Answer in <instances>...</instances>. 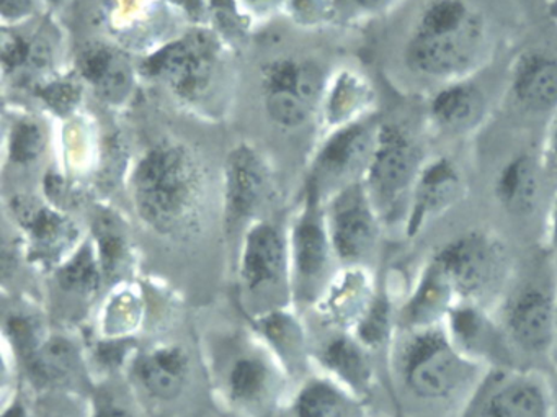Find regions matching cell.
Segmentation results:
<instances>
[{"label":"cell","mask_w":557,"mask_h":417,"mask_svg":"<svg viewBox=\"0 0 557 417\" xmlns=\"http://www.w3.org/2000/svg\"><path fill=\"white\" fill-rule=\"evenodd\" d=\"M389 351L397 391L438 417H461L491 370L465 354L445 326L397 329Z\"/></svg>","instance_id":"obj_1"},{"label":"cell","mask_w":557,"mask_h":417,"mask_svg":"<svg viewBox=\"0 0 557 417\" xmlns=\"http://www.w3.org/2000/svg\"><path fill=\"white\" fill-rule=\"evenodd\" d=\"M207 169L194 146L174 136L156 139L129 172V195L139 220L161 236H187L207 201Z\"/></svg>","instance_id":"obj_2"},{"label":"cell","mask_w":557,"mask_h":417,"mask_svg":"<svg viewBox=\"0 0 557 417\" xmlns=\"http://www.w3.org/2000/svg\"><path fill=\"white\" fill-rule=\"evenodd\" d=\"M487 48V21L471 0H426L407 37L404 61L417 76L448 84L469 79Z\"/></svg>","instance_id":"obj_3"},{"label":"cell","mask_w":557,"mask_h":417,"mask_svg":"<svg viewBox=\"0 0 557 417\" xmlns=\"http://www.w3.org/2000/svg\"><path fill=\"white\" fill-rule=\"evenodd\" d=\"M143 76L156 81L191 109L205 110L226 84L227 60L218 35L203 28L185 32L146 57Z\"/></svg>","instance_id":"obj_4"},{"label":"cell","mask_w":557,"mask_h":417,"mask_svg":"<svg viewBox=\"0 0 557 417\" xmlns=\"http://www.w3.org/2000/svg\"><path fill=\"white\" fill-rule=\"evenodd\" d=\"M451 280L459 302L495 311L515 277L510 249L491 230H469L432 254Z\"/></svg>","instance_id":"obj_5"},{"label":"cell","mask_w":557,"mask_h":417,"mask_svg":"<svg viewBox=\"0 0 557 417\" xmlns=\"http://www.w3.org/2000/svg\"><path fill=\"white\" fill-rule=\"evenodd\" d=\"M426 158L412 133L399 123H381L363 177L364 188L384 226L403 223Z\"/></svg>","instance_id":"obj_6"},{"label":"cell","mask_w":557,"mask_h":417,"mask_svg":"<svg viewBox=\"0 0 557 417\" xmlns=\"http://www.w3.org/2000/svg\"><path fill=\"white\" fill-rule=\"evenodd\" d=\"M556 308L557 267L553 275L518 279L515 273L494 312L511 351L527 357H553Z\"/></svg>","instance_id":"obj_7"},{"label":"cell","mask_w":557,"mask_h":417,"mask_svg":"<svg viewBox=\"0 0 557 417\" xmlns=\"http://www.w3.org/2000/svg\"><path fill=\"white\" fill-rule=\"evenodd\" d=\"M329 73L308 57H278L260 71V99L270 122L285 132L318 123Z\"/></svg>","instance_id":"obj_8"},{"label":"cell","mask_w":557,"mask_h":417,"mask_svg":"<svg viewBox=\"0 0 557 417\" xmlns=\"http://www.w3.org/2000/svg\"><path fill=\"white\" fill-rule=\"evenodd\" d=\"M461 417H556V393L534 368H491Z\"/></svg>","instance_id":"obj_9"},{"label":"cell","mask_w":557,"mask_h":417,"mask_svg":"<svg viewBox=\"0 0 557 417\" xmlns=\"http://www.w3.org/2000/svg\"><path fill=\"white\" fill-rule=\"evenodd\" d=\"M380 125L370 116L321 136L311 159L308 187L322 204L347 185L363 181Z\"/></svg>","instance_id":"obj_10"},{"label":"cell","mask_w":557,"mask_h":417,"mask_svg":"<svg viewBox=\"0 0 557 417\" xmlns=\"http://www.w3.org/2000/svg\"><path fill=\"white\" fill-rule=\"evenodd\" d=\"M325 224L334 256L347 267H364L380 250L384 224L363 181L332 195L324 204Z\"/></svg>","instance_id":"obj_11"},{"label":"cell","mask_w":557,"mask_h":417,"mask_svg":"<svg viewBox=\"0 0 557 417\" xmlns=\"http://www.w3.org/2000/svg\"><path fill=\"white\" fill-rule=\"evenodd\" d=\"M272 177L259 149L250 143H239L231 149L224 164V213L230 228L253 220L269 200Z\"/></svg>","instance_id":"obj_12"},{"label":"cell","mask_w":557,"mask_h":417,"mask_svg":"<svg viewBox=\"0 0 557 417\" xmlns=\"http://www.w3.org/2000/svg\"><path fill=\"white\" fill-rule=\"evenodd\" d=\"M465 194V175L453 159L448 156L426 159L410 197L404 234L409 240L419 236L432 221L455 208Z\"/></svg>","instance_id":"obj_13"},{"label":"cell","mask_w":557,"mask_h":417,"mask_svg":"<svg viewBox=\"0 0 557 417\" xmlns=\"http://www.w3.org/2000/svg\"><path fill=\"white\" fill-rule=\"evenodd\" d=\"M443 326L465 354L485 367H517L510 357V352L513 351L492 309L459 302Z\"/></svg>","instance_id":"obj_14"},{"label":"cell","mask_w":557,"mask_h":417,"mask_svg":"<svg viewBox=\"0 0 557 417\" xmlns=\"http://www.w3.org/2000/svg\"><path fill=\"white\" fill-rule=\"evenodd\" d=\"M76 74L103 103L122 107L132 99L136 71L125 51L112 44L90 41L77 54Z\"/></svg>","instance_id":"obj_15"},{"label":"cell","mask_w":557,"mask_h":417,"mask_svg":"<svg viewBox=\"0 0 557 417\" xmlns=\"http://www.w3.org/2000/svg\"><path fill=\"white\" fill-rule=\"evenodd\" d=\"M376 90L367 74L350 66L329 73L324 97L319 109L321 136L373 116Z\"/></svg>","instance_id":"obj_16"},{"label":"cell","mask_w":557,"mask_h":417,"mask_svg":"<svg viewBox=\"0 0 557 417\" xmlns=\"http://www.w3.org/2000/svg\"><path fill=\"white\" fill-rule=\"evenodd\" d=\"M459 299L451 280L432 256L413 280L412 289L399 305V329L435 328L445 324Z\"/></svg>","instance_id":"obj_17"},{"label":"cell","mask_w":557,"mask_h":417,"mask_svg":"<svg viewBox=\"0 0 557 417\" xmlns=\"http://www.w3.org/2000/svg\"><path fill=\"white\" fill-rule=\"evenodd\" d=\"M292 253L299 279L309 286H318L324 280L335 257L325 224L324 204L309 187L293 226Z\"/></svg>","instance_id":"obj_18"},{"label":"cell","mask_w":557,"mask_h":417,"mask_svg":"<svg viewBox=\"0 0 557 417\" xmlns=\"http://www.w3.org/2000/svg\"><path fill=\"white\" fill-rule=\"evenodd\" d=\"M288 267V243L276 224L257 221L247 230L240 256V277L250 292L278 285Z\"/></svg>","instance_id":"obj_19"},{"label":"cell","mask_w":557,"mask_h":417,"mask_svg":"<svg viewBox=\"0 0 557 417\" xmlns=\"http://www.w3.org/2000/svg\"><path fill=\"white\" fill-rule=\"evenodd\" d=\"M510 89L515 100L531 112L557 110V57L549 51L521 54L511 70Z\"/></svg>","instance_id":"obj_20"},{"label":"cell","mask_w":557,"mask_h":417,"mask_svg":"<svg viewBox=\"0 0 557 417\" xmlns=\"http://www.w3.org/2000/svg\"><path fill=\"white\" fill-rule=\"evenodd\" d=\"M485 97L469 79L443 84L429 102L430 122L442 133L471 132L484 119Z\"/></svg>","instance_id":"obj_21"},{"label":"cell","mask_w":557,"mask_h":417,"mask_svg":"<svg viewBox=\"0 0 557 417\" xmlns=\"http://www.w3.org/2000/svg\"><path fill=\"white\" fill-rule=\"evenodd\" d=\"M543 165L530 155L508 159L495 175L494 197L507 213L528 217L537 207Z\"/></svg>","instance_id":"obj_22"},{"label":"cell","mask_w":557,"mask_h":417,"mask_svg":"<svg viewBox=\"0 0 557 417\" xmlns=\"http://www.w3.org/2000/svg\"><path fill=\"white\" fill-rule=\"evenodd\" d=\"M371 352L355 335H338L325 345L322 361L338 378L342 387L361 397L370 393L374 384Z\"/></svg>","instance_id":"obj_23"},{"label":"cell","mask_w":557,"mask_h":417,"mask_svg":"<svg viewBox=\"0 0 557 417\" xmlns=\"http://www.w3.org/2000/svg\"><path fill=\"white\" fill-rule=\"evenodd\" d=\"M15 218L38 250L51 253L73 244L77 231L64 214L28 198L12 201Z\"/></svg>","instance_id":"obj_24"},{"label":"cell","mask_w":557,"mask_h":417,"mask_svg":"<svg viewBox=\"0 0 557 417\" xmlns=\"http://www.w3.org/2000/svg\"><path fill=\"white\" fill-rule=\"evenodd\" d=\"M188 357L182 348L161 347L149 352L139 360L138 378L148 393L159 400H174L187 381Z\"/></svg>","instance_id":"obj_25"},{"label":"cell","mask_w":557,"mask_h":417,"mask_svg":"<svg viewBox=\"0 0 557 417\" xmlns=\"http://www.w3.org/2000/svg\"><path fill=\"white\" fill-rule=\"evenodd\" d=\"M47 125L40 116L12 110L5 115V162L14 168H30L40 161L50 146Z\"/></svg>","instance_id":"obj_26"},{"label":"cell","mask_w":557,"mask_h":417,"mask_svg":"<svg viewBox=\"0 0 557 417\" xmlns=\"http://www.w3.org/2000/svg\"><path fill=\"white\" fill-rule=\"evenodd\" d=\"M295 417H364L360 397L332 381L314 380L296 397Z\"/></svg>","instance_id":"obj_27"},{"label":"cell","mask_w":557,"mask_h":417,"mask_svg":"<svg viewBox=\"0 0 557 417\" xmlns=\"http://www.w3.org/2000/svg\"><path fill=\"white\" fill-rule=\"evenodd\" d=\"M397 311L399 306L394 305L389 293L386 290H376L370 306L354 328L355 338L370 351H377L386 345L389 347L399 329Z\"/></svg>","instance_id":"obj_28"},{"label":"cell","mask_w":557,"mask_h":417,"mask_svg":"<svg viewBox=\"0 0 557 417\" xmlns=\"http://www.w3.org/2000/svg\"><path fill=\"white\" fill-rule=\"evenodd\" d=\"M30 371L41 384H57L70 378L74 370V351L64 339H51L28 357Z\"/></svg>","instance_id":"obj_29"},{"label":"cell","mask_w":557,"mask_h":417,"mask_svg":"<svg viewBox=\"0 0 557 417\" xmlns=\"http://www.w3.org/2000/svg\"><path fill=\"white\" fill-rule=\"evenodd\" d=\"M269 368L257 357H240L231 368L227 387L234 400L249 401L262 396L269 384Z\"/></svg>","instance_id":"obj_30"},{"label":"cell","mask_w":557,"mask_h":417,"mask_svg":"<svg viewBox=\"0 0 557 417\" xmlns=\"http://www.w3.org/2000/svg\"><path fill=\"white\" fill-rule=\"evenodd\" d=\"M97 246H99V260L103 275H116V272L125 266L128 243L122 228L112 218H100L97 224Z\"/></svg>","instance_id":"obj_31"},{"label":"cell","mask_w":557,"mask_h":417,"mask_svg":"<svg viewBox=\"0 0 557 417\" xmlns=\"http://www.w3.org/2000/svg\"><path fill=\"white\" fill-rule=\"evenodd\" d=\"M100 262L94 256L89 244L77 250L76 257L64 266L61 272V283L64 289L77 290V292H92L99 289Z\"/></svg>","instance_id":"obj_32"},{"label":"cell","mask_w":557,"mask_h":417,"mask_svg":"<svg viewBox=\"0 0 557 417\" xmlns=\"http://www.w3.org/2000/svg\"><path fill=\"white\" fill-rule=\"evenodd\" d=\"M404 2L406 0H335L332 24L355 25L383 17Z\"/></svg>","instance_id":"obj_33"},{"label":"cell","mask_w":557,"mask_h":417,"mask_svg":"<svg viewBox=\"0 0 557 417\" xmlns=\"http://www.w3.org/2000/svg\"><path fill=\"white\" fill-rule=\"evenodd\" d=\"M335 0H286L285 12L302 27H319L334 22Z\"/></svg>","instance_id":"obj_34"},{"label":"cell","mask_w":557,"mask_h":417,"mask_svg":"<svg viewBox=\"0 0 557 417\" xmlns=\"http://www.w3.org/2000/svg\"><path fill=\"white\" fill-rule=\"evenodd\" d=\"M45 8L44 0H2L0 2V17L4 28H18L30 24L40 9Z\"/></svg>","instance_id":"obj_35"},{"label":"cell","mask_w":557,"mask_h":417,"mask_svg":"<svg viewBox=\"0 0 557 417\" xmlns=\"http://www.w3.org/2000/svg\"><path fill=\"white\" fill-rule=\"evenodd\" d=\"M249 17H267L275 11H285L286 0H234Z\"/></svg>","instance_id":"obj_36"},{"label":"cell","mask_w":557,"mask_h":417,"mask_svg":"<svg viewBox=\"0 0 557 417\" xmlns=\"http://www.w3.org/2000/svg\"><path fill=\"white\" fill-rule=\"evenodd\" d=\"M540 161L544 172L557 177V119L554 120L553 128L547 133L546 145L543 146Z\"/></svg>","instance_id":"obj_37"},{"label":"cell","mask_w":557,"mask_h":417,"mask_svg":"<svg viewBox=\"0 0 557 417\" xmlns=\"http://www.w3.org/2000/svg\"><path fill=\"white\" fill-rule=\"evenodd\" d=\"M546 250L557 260V194L547 214Z\"/></svg>","instance_id":"obj_38"},{"label":"cell","mask_w":557,"mask_h":417,"mask_svg":"<svg viewBox=\"0 0 557 417\" xmlns=\"http://www.w3.org/2000/svg\"><path fill=\"white\" fill-rule=\"evenodd\" d=\"M96 417H135L129 414L128 410L122 409V407H106V409L99 410Z\"/></svg>","instance_id":"obj_39"},{"label":"cell","mask_w":557,"mask_h":417,"mask_svg":"<svg viewBox=\"0 0 557 417\" xmlns=\"http://www.w3.org/2000/svg\"><path fill=\"white\" fill-rule=\"evenodd\" d=\"M2 417H28L27 410H25V407L22 406V404L15 403L12 404L11 407H9L8 410H5L4 416Z\"/></svg>","instance_id":"obj_40"},{"label":"cell","mask_w":557,"mask_h":417,"mask_svg":"<svg viewBox=\"0 0 557 417\" xmlns=\"http://www.w3.org/2000/svg\"><path fill=\"white\" fill-rule=\"evenodd\" d=\"M547 11H549V17L553 19V21L557 24V0H550V4L549 8H547Z\"/></svg>","instance_id":"obj_41"},{"label":"cell","mask_w":557,"mask_h":417,"mask_svg":"<svg viewBox=\"0 0 557 417\" xmlns=\"http://www.w3.org/2000/svg\"><path fill=\"white\" fill-rule=\"evenodd\" d=\"M64 0H44V4L48 5V8H58V5L63 4Z\"/></svg>","instance_id":"obj_42"},{"label":"cell","mask_w":557,"mask_h":417,"mask_svg":"<svg viewBox=\"0 0 557 417\" xmlns=\"http://www.w3.org/2000/svg\"><path fill=\"white\" fill-rule=\"evenodd\" d=\"M553 358H554V360H557V308H556V342H554V355H553Z\"/></svg>","instance_id":"obj_43"},{"label":"cell","mask_w":557,"mask_h":417,"mask_svg":"<svg viewBox=\"0 0 557 417\" xmlns=\"http://www.w3.org/2000/svg\"><path fill=\"white\" fill-rule=\"evenodd\" d=\"M556 417H557V393H556Z\"/></svg>","instance_id":"obj_44"},{"label":"cell","mask_w":557,"mask_h":417,"mask_svg":"<svg viewBox=\"0 0 557 417\" xmlns=\"http://www.w3.org/2000/svg\"><path fill=\"white\" fill-rule=\"evenodd\" d=\"M48 417H58V416H48Z\"/></svg>","instance_id":"obj_45"}]
</instances>
